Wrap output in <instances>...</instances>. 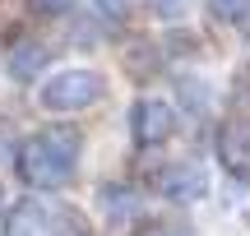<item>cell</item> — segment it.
I'll use <instances>...</instances> for the list:
<instances>
[{
    "mask_svg": "<svg viewBox=\"0 0 250 236\" xmlns=\"http://www.w3.org/2000/svg\"><path fill=\"white\" fill-rule=\"evenodd\" d=\"M46 60H51V51H46L37 37H14V42L5 46V70L14 83H33L37 74L46 70Z\"/></svg>",
    "mask_w": 250,
    "mask_h": 236,
    "instance_id": "cell-5",
    "label": "cell"
},
{
    "mask_svg": "<svg viewBox=\"0 0 250 236\" xmlns=\"http://www.w3.org/2000/svg\"><path fill=\"white\" fill-rule=\"evenodd\" d=\"M28 5H33L37 14H70L74 0H28Z\"/></svg>",
    "mask_w": 250,
    "mask_h": 236,
    "instance_id": "cell-13",
    "label": "cell"
},
{
    "mask_svg": "<svg viewBox=\"0 0 250 236\" xmlns=\"http://www.w3.org/2000/svg\"><path fill=\"white\" fill-rule=\"evenodd\" d=\"M130 135H134V144H139V148L167 144V139L176 135V111H171L167 102H158V98L134 102V111H130Z\"/></svg>",
    "mask_w": 250,
    "mask_h": 236,
    "instance_id": "cell-3",
    "label": "cell"
},
{
    "mask_svg": "<svg viewBox=\"0 0 250 236\" xmlns=\"http://www.w3.org/2000/svg\"><path fill=\"white\" fill-rule=\"evenodd\" d=\"M93 9H98L102 19H111V23H121V19L130 14V0H93Z\"/></svg>",
    "mask_w": 250,
    "mask_h": 236,
    "instance_id": "cell-11",
    "label": "cell"
},
{
    "mask_svg": "<svg viewBox=\"0 0 250 236\" xmlns=\"http://www.w3.org/2000/svg\"><path fill=\"white\" fill-rule=\"evenodd\" d=\"M102 93H107V83H102L98 70L70 65V70H56L51 79L42 83L37 102H42L46 111H83V107H93V102H102Z\"/></svg>",
    "mask_w": 250,
    "mask_h": 236,
    "instance_id": "cell-1",
    "label": "cell"
},
{
    "mask_svg": "<svg viewBox=\"0 0 250 236\" xmlns=\"http://www.w3.org/2000/svg\"><path fill=\"white\" fill-rule=\"evenodd\" d=\"M144 236H171V232H144Z\"/></svg>",
    "mask_w": 250,
    "mask_h": 236,
    "instance_id": "cell-14",
    "label": "cell"
},
{
    "mask_svg": "<svg viewBox=\"0 0 250 236\" xmlns=\"http://www.w3.org/2000/svg\"><path fill=\"white\" fill-rule=\"evenodd\" d=\"M148 9H153L158 19H176L181 9H186V0H148Z\"/></svg>",
    "mask_w": 250,
    "mask_h": 236,
    "instance_id": "cell-12",
    "label": "cell"
},
{
    "mask_svg": "<svg viewBox=\"0 0 250 236\" xmlns=\"http://www.w3.org/2000/svg\"><path fill=\"white\" fill-rule=\"evenodd\" d=\"M51 227H56V213L42 199H19L5 218V236H51Z\"/></svg>",
    "mask_w": 250,
    "mask_h": 236,
    "instance_id": "cell-6",
    "label": "cell"
},
{
    "mask_svg": "<svg viewBox=\"0 0 250 236\" xmlns=\"http://www.w3.org/2000/svg\"><path fill=\"white\" fill-rule=\"evenodd\" d=\"M208 9H213V19H223V23H241L250 14V0H208Z\"/></svg>",
    "mask_w": 250,
    "mask_h": 236,
    "instance_id": "cell-9",
    "label": "cell"
},
{
    "mask_svg": "<svg viewBox=\"0 0 250 236\" xmlns=\"http://www.w3.org/2000/svg\"><path fill=\"white\" fill-rule=\"evenodd\" d=\"M102 209L134 218V213H139V199H134V190H125V185H102Z\"/></svg>",
    "mask_w": 250,
    "mask_h": 236,
    "instance_id": "cell-8",
    "label": "cell"
},
{
    "mask_svg": "<svg viewBox=\"0 0 250 236\" xmlns=\"http://www.w3.org/2000/svg\"><path fill=\"white\" fill-rule=\"evenodd\" d=\"M125 65L134 70V79H148V74L158 70V51H130V56H125Z\"/></svg>",
    "mask_w": 250,
    "mask_h": 236,
    "instance_id": "cell-10",
    "label": "cell"
},
{
    "mask_svg": "<svg viewBox=\"0 0 250 236\" xmlns=\"http://www.w3.org/2000/svg\"><path fill=\"white\" fill-rule=\"evenodd\" d=\"M14 167H19V181L33 185V190H61V185H70V176H74V167H65L51 148H42V139H37V135L19 148Z\"/></svg>",
    "mask_w": 250,
    "mask_h": 236,
    "instance_id": "cell-2",
    "label": "cell"
},
{
    "mask_svg": "<svg viewBox=\"0 0 250 236\" xmlns=\"http://www.w3.org/2000/svg\"><path fill=\"white\" fill-rule=\"evenodd\" d=\"M37 139H42V148H51V153L61 157L65 167H79V153H83V130H79V125L61 120V125L37 130Z\"/></svg>",
    "mask_w": 250,
    "mask_h": 236,
    "instance_id": "cell-7",
    "label": "cell"
},
{
    "mask_svg": "<svg viewBox=\"0 0 250 236\" xmlns=\"http://www.w3.org/2000/svg\"><path fill=\"white\" fill-rule=\"evenodd\" d=\"M153 190L162 199H171V204H195V199H204L208 181H204V172L195 162H162L153 172Z\"/></svg>",
    "mask_w": 250,
    "mask_h": 236,
    "instance_id": "cell-4",
    "label": "cell"
},
{
    "mask_svg": "<svg viewBox=\"0 0 250 236\" xmlns=\"http://www.w3.org/2000/svg\"><path fill=\"white\" fill-rule=\"evenodd\" d=\"M0 209H5V190H0Z\"/></svg>",
    "mask_w": 250,
    "mask_h": 236,
    "instance_id": "cell-15",
    "label": "cell"
}]
</instances>
